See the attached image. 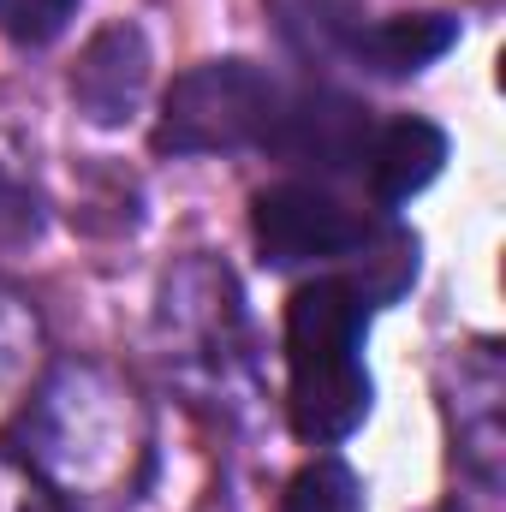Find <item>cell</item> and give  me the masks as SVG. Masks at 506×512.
Here are the masks:
<instances>
[{"mask_svg": "<svg viewBox=\"0 0 506 512\" xmlns=\"http://www.w3.org/2000/svg\"><path fill=\"white\" fill-rule=\"evenodd\" d=\"M364 167H370V191H376L381 209H399V203L423 197L441 179V167H447V131L435 126V120L405 114V120H393V126H381L370 137Z\"/></svg>", "mask_w": 506, "mask_h": 512, "instance_id": "8992f818", "label": "cell"}, {"mask_svg": "<svg viewBox=\"0 0 506 512\" xmlns=\"http://www.w3.org/2000/svg\"><path fill=\"white\" fill-rule=\"evenodd\" d=\"M280 512H364V483L346 459L322 453L310 465L292 471L286 495H280Z\"/></svg>", "mask_w": 506, "mask_h": 512, "instance_id": "9c48e42d", "label": "cell"}, {"mask_svg": "<svg viewBox=\"0 0 506 512\" xmlns=\"http://www.w3.org/2000/svg\"><path fill=\"white\" fill-rule=\"evenodd\" d=\"M143 84H149V42H143V30L137 24H108L84 48L78 72H72V102L84 108V120L120 126V120H131Z\"/></svg>", "mask_w": 506, "mask_h": 512, "instance_id": "5b68a950", "label": "cell"}, {"mask_svg": "<svg viewBox=\"0 0 506 512\" xmlns=\"http://www.w3.org/2000/svg\"><path fill=\"white\" fill-rule=\"evenodd\" d=\"M78 0H0V36H12L18 48H48L66 24H72Z\"/></svg>", "mask_w": 506, "mask_h": 512, "instance_id": "30bf717a", "label": "cell"}, {"mask_svg": "<svg viewBox=\"0 0 506 512\" xmlns=\"http://www.w3.org/2000/svg\"><path fill=\"white\" fill-rule=\"evenodd\" d=\"M251 233L268 268H298V262H322V256H346L364 245V215L346 209L328 185L310 179H286L251 197Z\"/></svg>", "mask_w": 506, "mask_h": 512, "instance_id": "7a4b0ae2", "label": "cell"}, {"mask_svg": "<svg viewBox=\"0 0 506 512\" xmlns=\"http://www.w3.org/2000/svg\"><path fill=\"white\" fill-rule=\"evenodd\" d=\"M453 42H459V18H447V12H399V18H381L376 30H364L352 48H358V60H370L376 72L405 78V72L435 66Z\"/></svg>", "mask_w": 506, "mask_h": 512, "instance_id": "ba28073f", "label": "cell"}, {"mask_svg": "<svg viewBox=\"0 0 506 512\" xmlns=\"http://www.w3.org/2000/svg\"><path fill=\"white\" fill-rule=\"evenodd\" d=\"M280 114V84L251 60H203L161 96L155 155H221L262 143Z\"/></svg>", "mask_w": 506, "mask_h": 512, "instance_id": "6da1fadb", "label": "cell"}, {"mask_svg": "<svg viewBox=\"0 0 506 512\" xmlns=\"http://www.w3.org/2000/svg\"><path fill=\"white\" fill-rule=\"evenodd\" d=\"M370 370L364 364H334V370H298L292 376V399H286V417H292V435L310 441V447H334L346 441L364 417H370Z\"/></svg>", "mask_w": 506, "mask_h": 512, "instance_id": "52a82bcc", "label": "cell"}, {"mask_svg": "<svg viewBox=\"0 0 506 512\" xmlns=\"http://www.w3.org/2000/svg\"><path fill=\"white\" fill-rule=\"evenodd\" d=\"M370 137H376V126H370L364 102L316 90V96H298V102L280 96V114L262 137V149H274L286 161H310L322 173H346V167H364Z\"/></svg>", "mask_w": 506, "mask_h": 512, "instance_id": "277c9868", "label": "cell"}, {"mask_svg": "<svg viewBox=\"0 0 506 512\" xmlns=\"http://www.w3.org/2000/svg\"><path fill=\"white\" fill-rule=\"evenodd\" d=\"M364 334H370V298L340 280H304L286 298V364L298 370H334V364H364Z\"/></svg>", "mask_w": 506, "mask_h": 512, "instance_id": "3957f363", "label": "cell"}]
</instances>
